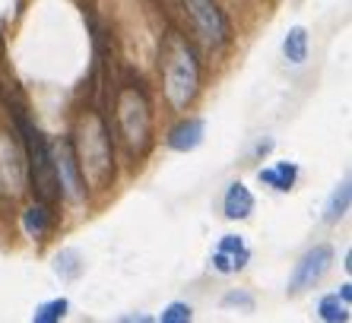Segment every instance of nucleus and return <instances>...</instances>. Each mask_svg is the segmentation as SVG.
<instances>
[{
    "instance_id": "obj_1",
    "label": "nucleus",
    "mask_w": 352,
    "mask_h": 323,
    "mask_svg": "<svg viewBox=\"0 0 352 323\" xmlns=\"http://www.w3.org/2000/svg\"><path fill=\"white\" fill-rule=\"evenodd\" d=\"M70 143H74L82 181L92 190H105L115 178V146H111L108 121L98 111H86L76 124V133Z\"/></svg>"
},
{
    "instance_id": "obj_2",
    "label": "nucleus",
    "mask_w": 352,
    "mask_h": 323,
    "mask_svg": "<svg viewBox=\"0 0 352 323\" xmlns=\"http://www.w3.org/2000/svg\"><path fill=\"white\" fill-rule=\"evenodd\" d=\"M162 82L165 96L175 108H188L200 92V60L188 38L175 29H168L162 41Z\"/></svg>"
},
{
    "instance_id": "obj_3",
    "label": "nucleus",
    "mask_w": 352,
    "mask_h": 323,
    "mask_svg": "<svg viewBox=\"0 0 352 323\" xmlns=\"http://www.w3.org/2000/svg\"><path fill=\"white\" fill-rule=\"evenodd\" d=\"M115 124L127 153L143 159L149 143H153V108H149L143 82L133 76H127V82L118 86L115 92Z\"/></svg>"
},
{
    "instance_id": "obj_4",
    "label": "nucleus",
    "mask_w": 352,
    "mask_h": 323,
    "mask_svg": "<svg viewBox=\"0 0 352 323\" xmlns=\"http://www.w3.org/2000/svg\"><path fill=\"white\" fill-rule=\"evenodd\" d=\"M16 127L23 133L25 146V175H29V187L38 203H58L60 200V184H58V171H54V159H51V146L41 137V130L35 127L25 114L16 118Z\"/></svg>"
},
{
    "instance_id": "obj_5",
    "label": "nucleus",
    "mask_w": 352,
    "mask_h": 323,
    "mask_svg": "<svg viewBox=\"0 0 352 323\" xmlns=\"http://www.w3.org/2000/svg\"><path fill=\"white\" fill-rule=\"evenodd\" d=\"M184 13H188L190 25H194L197 38L204 41L206 48H222L232 38V25L226 19V13L219 10L216 0H181Z\"/></svg>"
},
{
    "instance_id": "obj_6",
    "label": "nucleus",
    "mask_w": 352,
    "mask_h": 323,
    "mask_svg": "<svg viewBox=\"0 0 352 323\" xmlns=\"http://www.w3.org/2000/svg\"><path fill=\"white\" fill-rule=\"evenodd\" d=\"M333 267V247L330 244H318L295 263V273L289 279V295H302V291L314 289V285L327 276V269Z\"/></svg>"
},
{
    "instance_id": "obj_7",
    "label": "nucleus",
    "mask_w": 352,
    "mask_h": 323,
    "mask_svg": "<svg viewBox=\"0 0 352 323\" xmlns=\"http://www.w3.org/2000/svg\"><path fill=\"white\" fill-rule=\"evenodd\" d=\"M51 159H54V171H58V184H60V197H70V200H82L86 197V181L80 175V165H76V153L70 140H58L51 146Z\"/></svg>"
},
{
    "instance_id": "obj_8",
    "label": "nucleus",
    "mask_w": 352,
    "mask_h": 323,
    "mask_svg": "<svg viewBox=\"0 0 352 323\" xmlns=\"http://www.w3.org/2000/svg\"><path fill=\"white\" fill-rule=\"evenodd\" d=\"M0 102L13 111V118L25 114V98L23 89H19L16 76L10 70V60H7V48H3V25H0Z\"/></svg>"
},
{
    "instance_id": "obj_9",
    "label": "nucleus",
    "mask_w": 352,
    "mask_h": 323,
    "mask_svg": "<svg viewBox=\"0 0 352 323\" xmlns=\"http://www.w3.org/2000/svg\"><path fill=\"white\" fill-rule=\"evenodd\" d=\"M204 133H206L204 118H184L181 124L172 127V133L165 137V143H168V149H175V153H190V149H197V146L204 143Z\"/></svg>"
},
{
    "instance_id": "obj_10",
    "label": "nucleus",
    "mask_w": 352,
    "mask_h": 323,
    "mask_svg": "<svg viewBox=\"0 0 352 323\" xmlns=\"http://www.w3.org/2000/svg\"><path fill=\"white\" fill-rule=\"evenodd\" d=\"M222 210H226V219H232V222L248 219L254 212V197H251V190H248L241 181H235V184H229V190H226Z\"/></svg>"
},
{
    "instance_id": "obj_11",
    "label": "nucleus",
    "mask_w": 352,
    "mask_h": 323,
    "mask_svg": "<svg viewBox=\"0 0 352 323\" xmlns=\"http://www.w3.org/2000/svg\"><path fill=\"white\" fill-rule=\"evenodd\" d=\"M257 178H261V184H270L273 190H292L295 178H298V165L295 162H276L273 168H261L257 171Z\"/></svg>"
},
{
    "instance_id": "obj_12",
    "label": "nucleus",
    "mask_w": 352,
    "mask_h": 323,
    "mask_svg": "<svg viewBox=\"0 0 352 323\" xmlns=\"http://www.w3.org/2000/svg\"><path fill=\"white\" fill-rule=\"evenodd\" d=\"M349 203H352V184L349 181H343V184L333 187L330 200L324 203V222H327V225H336V222L349 212Z\"/></svg>"
},
{
    "instance_id": "obj_13",
    "label": "nucleus",
    "mask_w": 352,
    "mask_h": 323,
    "mask_svg": "<svg viewBox=\"0 0 352 323\" xmlns=\"http://www.w3.org/2000/svg\"><path fill=\"white\" fill-rule=\"evenodd\" d=\"M283 54H286L289 64H305L308 60V32L302 25L289 29V35L283 38Z\"/></svg>"
},
{
    "instance_id": "obj_14",
    "label": "nucleus",
    "mask_w": 352,
    "mask_h": 323,
    "mask_svg": "<svg viewBox=\"0 0 352 323\" xmlns=\"http://www.w3.org/2000/svg\"><path fill=\"white\" fill-rule=\"evenodd\" d=\"M23 228L32 234V238L48 234V228H51V206L48 203H35V206H29V210L23 212Z\"/></svg>"
},
{
    "instance_id": "obj_15",
    "label": "nucleus",
    "mask_w": 352,
    "mask_h": 323,
    "mask_svg": "<svg viewBox=\"0 0 352 323\" xmlns=\"http://www.w3.org/2000/svg\"><path fill=\"white\" fill-rule=\"evenodd\" d=\"M318 314L327 323H346L349 320V301H343L340 295H327V298H320Z\"/></svg>"
},
{
    "instance_id": "obj_16",
    "label": "nucleus",
    "mask_w": 352,
    "mask_h": 323,
    "mask_svg": "<svg viewBox=\"0 0 352 323\" xmlns=\"http://www.w3.org/2000/svg\"><path fill=\"white\" fill-rule=\"evenodd\" d=\"M54 273L60 276V279H76V276L82 273V257L80 251H74V247H67V251H60L58 257H54Z\"/></svg>"
},
{
    "instance_id": "obj_17",
    "label": "nucleus",
    "mask_w": 352,
    "mask_h": 323,
    "mask_svg": "<svg viewBox=\"0 0 352 323\" xmlns=\"http://www.w3.org/2000/svg\"><path fill=\"white\" fill-rule=\"evenodd\" d=\"M248 257H251L248 251H238V254L216 251L213 254V269H216V273H238V269H245Z\"/></svg>"
},
{
    "instance_id": "obj_18",
    "label": "nucleus",
    "mask_w": 352,
    "mask_h": 323,
    "mask_svg": "<svg viewBox=\"0 0 352 323\" xmlns=\"http://www.w3.org/2000/svg\"><path fill=\"white\" fill-rule=\"evenodd\" d=\"M67 307H70V304H67V298H54V301H48V304L35 307L32 320L35 323H58V320H64Z\"/></svg>"
},
{
    "instance_id": "obj_19",
    "label": "nucleus",
    "mask_w": 352,
    "mask_h": 323,
    "mask_svg": "<svg viewBox=\"0 0 352 323\" xmlns=\"http://www.w3.org/2000/svg\"><path fill=\"white\" fill-rule=\"evenodd\" d=\"M190 317H194V311H190V304H184V301H175V304H168L162 311V317L159 320L162 323H188Z\"/></svg>"
},
{
    "instance_id": "obj_20",
    "label": "nucleus",
    "mask_w": 352,
    "mask_h": 323,
    "mask_svg": "<svg viewBox=\"0 0 352 323\" xmlns=\"http://www.w3.org/2000/svg\"><path fill=\"white\" fill-rule=\"evenodd\" d=\"M222 307H245V311H251V307H254V298L245 295V291H229V295L222 298Z\"/></svg>"
},
{
    "instance_id": "obj_21",
    "label": "nucleus",
    "mask_w": 352,
    "mask_h": 323,
    "mask_svg": "<svg viewBox=\"0 0 352 323\" xmlns=\"http://www.w3.org/2000/svg\"><path fill=\"white\" fill-rule=\"evenodd\" d=\"M216 251L238 254V251H248V247H245V241H241L238 234H226V238H222V241H219V247H216Z\"/></svg>"
},
{
    "instance_id": "obj_22",
    "label": "nucleus",
    "mask_w": 352,
    "mask_h": 323,
    "mask_svg": "<svg viewBox=\"0 0 352 323\" xmlns=\"http://www.w3.org/2000/svg\"><path fill=\"white\" fill-rule=\"evenodd\" d=\"M336 295H340V298H343V301H352V285H349V282H346V285H343V289L336 291Z\"/></svg>"
}]
</instances>
